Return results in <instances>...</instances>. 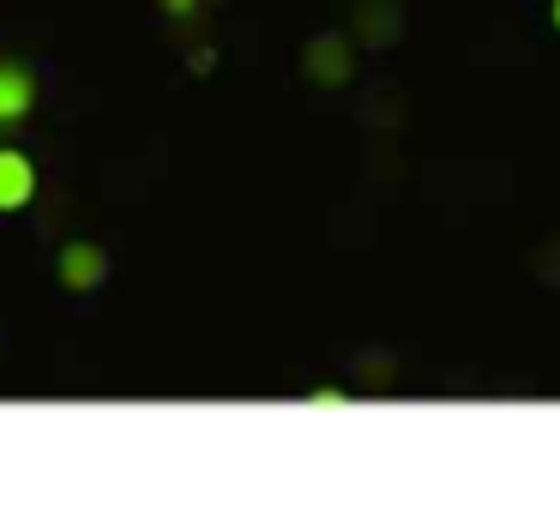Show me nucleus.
Segmentation results:
<instances>
[{
  "label": "nucleus",
  "mask_w": 560,
  "mask_h": 518,
  "mask_svg": "<svg viewBox=\"0 0 560 518\" xmlns=\"http://www.w3.org/2000/svg\"><path fill=\"white\" fill-rule=\"evenodd\" d=\"M55 272H61V289H73V296H91V289L109 284V253H103L97 241H67L61 260H55Z\"/></svg>",
  "instance_id": "obj_1"
},
{
  "label": "nucleus",
  "mask_w": 560,
  "mask_h": 518,
  "mask_svg": "<svg viewBox=\"0 0 560 518\" xmlns=\"http://www.w3.org/2000/svg\"><path fill=\"white\" fill-rule=\"evenodd\" d=\"M355 72V60H350V43L343 36H314L307 43V79L314 84H343Z\"/></svg>",
  "instance_id": "obj_4"
},
{
  "label": "nucleus",
  "mask_w": 560,
  "mask_h": 518,
  "mask_svg": "<svg viewBox=\"0 0 560 518\" xmlns=\"http://www.w3.org/2000/svg\"><path fill=\"white\" fill-rule=\"evenodd\" d=\"M37 108V72L25 60H0V127H25Z\"/></svg>",
  "instance_id": "obj_2"
},
{
  "label": "nucleus",
  "mask_w": 560,
  "mask_h": 518,
  "mask_svg": "<svg viewBox=\"0 0 560 518\" xmlns=\"http://www.w3.org/2000/svg\"><path fill=\"white\" fill-rule=\"evenodd\" d=\"M548 12H555V31H560V0H555V7H548Z\"/></svg>",
  "instance_id": "obj_7"
},
{
  "label": "nucleus",
  "mask_w": 560,
  "mask_h": 518,
  "mask_svg": "<svg viewBox=\"0 0 560 518\" xmlns=\"http://www.w3.org/2000/svg\"><path fill=\"white\" fill-rule=\"evenodd\" d=\"M163 12H170V19H194L199 0H163Z\"/></svg>",
  "instance_id": "obj_5"
},
{
  "label": "nucleus",
  "mask_w": 560,
  "mask_h": 518,
  "mask_svg": "<svg viewBox=\"0 0 560 518\" xmlns=\"http://www.w3.org/2000/svg\"><path fill=\"white\" fill-rule=\"evenodd\" d=\"M307 404H319V410H338V404H350V398H343V392H314Z\"/></svg>",
  "instance_id": "obj_6"
},
{
  "label": "nucleus",
  "mask_w": 560,
  "mask_h": 518,
  "mask_svg": "<svg viewBox=\"0 0 560 518\" xmlns=\"http://www.w3.org/2000/svg\"><path fill=\"white\" fill-rule=\"evenodd\" d=\"M31 199H37V163L25 151H7L0 145V217L25 211Z\"/></svg>",
  "instance_id": "obj_3"
}]
</instances>
